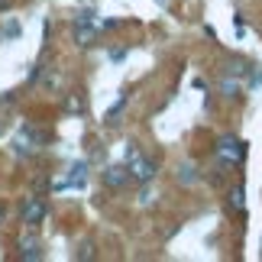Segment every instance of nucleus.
<instances>
[{
  "mask_svg": "<svg viewBox=\"0 0 262 262\" xmlns=\"http://www.w3.org/2000/svg\"><path fill=\"white\" fill-rule=\"evenodd\" d=\"M126 168H129V178L143 181V185L156 178V162H152V159H146L139 149H129V162H126Z\"/></svg>",
  "mask_w": 262,
  "mask_h": 262,
  "instance_id": "nucleus-1",
  "label": "nucleus"
},
{
  "mask_svg": "<svg viewBox=\"0 0 262 262\" xmlns=\"http://www.w3.org/2000/svg\"><path fill=\"white\" fill-rule=\"evenodd\" d=\"M217 152H220V159L224 162H233V165H239L246 159V143H239V139H233V136H224L217 143Z\"/></svg>",
  "mask_w": 262,
  "mask_h": 262,
  "instance_id": "nucleus-2",
  "label": "nucleus"
},
{
  "mask_svg": "<svg viewBox=\"0 0 262 262\" xmlns=\"http://www.w3.org/2000/svg\"><path fill=\"white\" fill-rule=\"evenodd\" d=\"M42 217H46L42 198H29L26 204H23V224L26 227H36V224H42Z\"/></svg>",
  "mask_w": 262,
  "mask_h": 262,
  "instance_id": "nucleus-3",
  "label": "nucleus"
},
{
  "mask_svg": "<svg viewBox=\"0 0 262 262\" xmlns=\"http://www.w3.org/2000/svg\"><path fill=\"white\" fill-rule=\"evenodd\" d=\"M126 181H129V168L126 165H107V172H104V185L107 188H123L126 185Z\"/></svg>",
  "mask_w": 262,
  "mask_h": 262,
  "instance_id": "nucleus-4",
  "label": "nucleus"
},
{
  "mask_svg": "<svg viewBox=\"0 0 262 262\" xmlns=\"http://www.w3.org/2000/svg\"><path fill=\"white\" fill-rule=\"evenodd\" d=\"M19 259L23 262H36V259H42V246L36 243V239H19Z\"/></svg>",
  "mask_w": 262,
  "mask_h": 262,
  "instance_id": "nucleus-5",
  "label": "nucleus"
},
{
  "mask_svg": "<svg viewBox=\"0 0 262 262\" xmlns=\"http://www.w3.org/2000/svg\"><path fill=\"white\" fill-rule=\"evenodd\" d=\"M94 39H97L94 23H75V42H78V46H91Z\"/></svg>",
  "mask_w": 262,
  "mask_h": 262,
  "instance_id": "nucleus-6",
  "label": "nucleus"
},
{
  "mask_svg": "<svg viewBox=\"0 0 262 262\" xmlns=\"http://www.w3.org/2000/svg\"><path fill=\"white\" fill-rule=\"evenodd\" d=\"M227 204H230V210H236V214H243L246 210V201H243V188H233L227 194Z\"/></svg>",
  "mask_w": 262,
  "mask_h": 262,
  "instance_id": "nucleus-7",
  "label": "nucleus"
},
{
  "mask_svg": "<svg viewBox=\"0 0 262 262\" xmlns=\"http://www.w3.org/2000/svg\"><path fill=\"white\" fill-rule=\"evenodd\" d=\"M84 181H88V165L78 162V165L72 168V178H68V185H72V188H81Z\"/></svg>",
  "mask_w": 262,
  "mask_h": 262,
  "instance_id": "nucleus-8",
  "label": "nucleus"
},
{
  "mask_svg": "<svg viewBox=\"0 0 262 262\" xmlns=\"http://www.w3.org/2000/svg\"><path fill=\"white\" fill-rule=\"evenodd\" d=\"M178 181H181V185H194V181H198L194 165H181V168H178Z\"/></svg>",
  "mask_w": 262,
  "mask_h": 262,
  "instance_id": "nucleus-9",
  "label": "nucleus"
},
{
  "mask_svg": "<svg viewBox=\"0 0 262 262\" xmlns=\"http://www.w3.org/2000/svg\"><path fill=\"white\" fill-rule=\"evenodd\" d=\"M65 110H68V114H81V110H84V100H81V94H68V100H65Z\"/></svg>",
  "mask_w": 262,
  "mask_h": 262,
  "instance_id": "nucleus-10",
  "label": "nucleus"
},
{
  "mask_svg": "<svg viewBox=\"0 0 262 262\" xmlns=\"http://www.w3.org/2000/svg\"><path fill=\"white\" fill-rule=\"evenodd\" d=\"M123 107H126V94H123V97H120L114 107L107 110V123H117V117H120V110H123Z\"/></svg>",
  "mask_w": 262,
  "mask_h": 262,
  "instance_id": "nucleus-11",
  "label": "nucleus"
},
{
  "mask_svg": "<svg viewBox=\"0 0 262 262\" xmlns=\"http://www.w3.org/2000/svg\"><path fill=\"white\" fill-rule=\"evenodd\" d=\"M220 91H224L230 100H236V97H239V88H236L233 81H224V84H220Z\"/></svg>",
  "mask_w": 262,
  "mask_h": 262,
  "instance_id": "nucleus-12",
  "label": "nucleus"
},
{
  "mask_svg": "<svg viewBox=\"0 0 262 262\" xmlns=\"http://www.w3.org/2000/svg\"><path fill=\"white\" fill-rule=\"evenodd\" d=\"M94 19H97V13H94V10H81V13L75 16V23H94Z\"/></svg>",
  "mask_w": 262,
  "mask_h": 262,
  "instance_id": "nucleus-13",
  "label": "nucleus"
},
{
  "mask_svg": "<svg viewBox=\"0 0 262 262\" xmlns=\"http://www.w3.org/2000/svg\"><path fill=\"white\" fill-rule=\"evenodd\" d=\"M91 256H94V246H91V243H81V246H78V259H91Z\"/></svg>",
  "mask_w": 262,
  "mask_h": 262,
  "instance_id": "nucleus-14",
  "label": "nucleus"
},
{
  "mask_svg": "<svg viewBox=\"0 0 262 262\" xmlns=\"http://www.w3.org/2000/svg\"><path fill=\"white\" fill-rule=\"evenodd\" d=\"M230 75H246V65L243 62H230Z\"/></svg>",
  "mask_w": 262,
  "mask_h": 262,
  "instance_id": "nucleus-15",
  "label": "nucleus"
},
{
  "mask_svg": "<svg viewBox=\"0 0 262 262\" xmlns=\"http://www.w3.org/2000/svg\"><path fill=\"white\" fill-rule=\"evenodd\" d=\"M0 10H10V0H0Z\"/></svg>",
  "mask_w": 262,
  "mask_h": 262,
  "instance_id": "nucleus-16",
  "label": "nucleus"
},
{
  "mask_svg": "<svg viewBox=\"0 0 262 262\" xmlns=\"http://www.w3.org/2000/svg\"><path fill=\"white\" fill-rule=\"evenodd\" d=\"M4 217H7V210H4V204H0V224H4Z\"/></svg>",
  "mask_w": 262,
  "mask_h": 262,
  "instance_id": "nucleus-17",
  "label": "nucleus"
},
{
  "mask_svg": "<svg viewBox=\"0 0 262 262\" xmlns=\"http://www.w3.org/2000/svg\"><path fill=\"white\" fill-rule=\"evenodd\" d=\"M156 4H168V0H156Z\"/></svg>",
  "mask_w": 262,
  "mask_h": 262,
  "instance_id": "nucleus-18",
  "label": "nucleus"
},
{
  "mask_svg": "<svg viewBox=\"0 0 262 262\" xmlns=\"http://www.w3.org/2000/svg\"><path fill=\"white\" fill-rule=\"evenodd\" d=\"M0 129H4V120H0Z\"/></svg>",
  "mask_w": 262,
  "mask_h": 262,
  "instance_id": "nucleus-19",
  "label": "nucleus"
}]
</instances>
